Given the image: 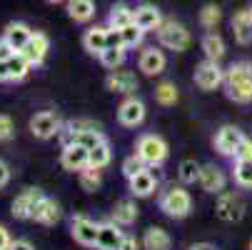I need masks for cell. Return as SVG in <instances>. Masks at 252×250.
I'll list each match as a JSON object with an SVG mask.
<instances>
[{
    "label": "cell",
    "instance_id": "1",
    "mask_svg": "<svg viewBox=\"0 0 252 250\" xmlns=\"http://www.w3.org/2000/svg\"><path fill=\"white\" fill-rule=\"evenodd\" d=\"M225 95L237 103V105H247L252 103V63H232L225 70Z\"/></svg>",
    "mask_w": 252,
    "mask_h": 250
},
{
    "label": "cell",
    "instance_id": "2",
    "mask_svg": "<svg viewBox=\"0 0 252 250\" xmlns=\"http://www.w3.org/2000/svg\"><path fill=\"white\" fill-rule=\"evenodd\" d=\"M158 205H160V210L165 213V215L172 218V220H183V218H188L192 213V198H190V193L185 188H180V185L165 190L160 195Z\"/></svg>",
    "mask_w": 252,
    "mask_h": 250
},
{
    "label": "cell",
    "instance_id": "3",
    "mask_svg": "<svg viewBox=\"0 0 252 250\" xmlns=\"http://www.w3.org/2000/svg\"><path fill=\"white\" fill-rule=\"evenodd\" d=\"M158 43L167 50H175V53H185L192 43V35L190 30L177 23V20H162V25L158 28Z\"/></svg>",
    "mask_w": 252,
    "mask_h": 250
},
{
    "label": "cell",
    "instance_id": "4",
    "mask_svg": "<svg viewBox=\"0 0 252 250\" xmlns=\"http://www.w3.org/2000/svg\"><path fill=\"white\" fill-rule=\"evenodd\" d=\"M135 153H137L142 160H145L148 168H160V165L167 160L170 148H167V143H165L160 135L148 133V135H140V138H137V143H135Z\"/></svg>",
    "mask_w": 252,
    "mask_h": 250
},
{
    "label": "cell",
    "instance_id": "5",
    "mask_svg": "<svg viewBox=\"0 0 252 250\" xmlns=\"http://www.w3.org/2000/svg\"><path fill=\"white\" fill-rule=\"evenodd\" d=\"M192 80H195V85H197L200 90L210 93V90L220 88V85L225 83V70L220 68L218 60H207V58H205L202 63H197L195 73H192Z\"/></svg>",
    "mask_w": 252,
    "mask_h": 250
},
{
    "label": "cell",
    "instance_id": "6",
    "mask_svg": "<svg viewBox=\"0 0 252 250\" xmlns=\"http://www.w3.org/2000/svg\"><path fill=\"white\" fill-rule=\"evenodd\" d=\"M215 215L222 223H240L245 218V203L237 193H220L218 195V205H215Z\"/></svg>",
    "mask_w": 252,
    "mask_h": 250
},
{
    "label": "cell",
    "instance_id": "7",
    "mask_svg": "<svg viewBox=\"0 0 252 250\" xmlns=\"http://www.w3.org/2000/svg\"><path fill=\"white\" fill-rule=\"evenodd\" d=\"M60 130H63V123H60L58 113H53V110H40L30 118V133L38 140H50V138L60 135Z\"/></svg>",
    "mask_w": 252,
    "mask_h": 250
},
{
    "label": "cell",
    "instance_id": "8",
    "mask_svg": "<svg viewBox=\"0 0 252 250\" xmlns=\"http://www.w3.org/2000/svg\"><path fill=\"white\" fill-rule=\"evenodd\" d=\"M145 115H148L145 103H142L140 98H135V95H127V98L118 105V123H120L123 128H137V125H142Z\"/></svg>",
    "mask_w": 252,
    "mask_h": 250
},
{
    "label": "cell",
    "instance_id": "9",
    "mask_svg": "<svg viewBox=\"0 0 252 250\" xmlns=\"http://www.w3.org/2000/svg\"><path fill=\"white\" fill-rule=\"evenodd\" d=\"M97 233H100V223H93L85 215H75L70 220V235L75 243L85 245V248H95L97 245Z\"/></svg>",
    "mask_w": 252,
    "mask_h": 250
},
{
    "label": "cell",
    "instance_id": "10",
    "mask_svg": "<svg viewBox=\"0 0 252 250\" xmlns=\"http://www.w3.org/2000/svg\"><path fill=\"white\" fill-rule=\"evenodd\" d=\"M60 165L67 173H80L85 165H90V150L83 148L80 143H67V145H63V153H60Z\"/></svg>",
    "mask_w": 252,
    "mask_h": 250
},
{
    "label": "cell",
    "instance_id": "11",
    "mask_svg": "<svg viewBox=\"0 0 252 250\" xmlns=\"http://www.w3.org/2000/svg\"><path fill=\"white\" fill-rule=\"evenodd\" d=\"M242 138L245 135L237 125H222L218 130V135H215V150H218L220 155H225V158H235V150L240 148Z\"/></svg>",
    "mask_w": 252,
    "mask_h": 250
},
{
    "label": "cell",
    "instance_id": "12",
    "mask_svg": "<svg viewBox=\"0 0 252 250\" xmlns=\"http://www.w3.org/2000/svg\"><path fill=\"white\" fill-rule=\"evenodd\" d=\"M43 198L40 188H25L10 205V213L15 220H32V210L38 205V200Z\"/></svg>",
    "mask_w": 252,
    "mask_h": 250
},
{
    "label": "cell",
    "instance_id": "13",
    "mask_svg": "<svg viewBox=\"0 0 252 250\" xmlns=\"http://www.w3.org/2000/svg\"><path fill=\"white\" fill-rule=\"evenodd\" d=\"M200 188L205 190V193H210V195H220L222 190H225V185H227V178H225V173L218 168V165H212V163H207V165H202L200 168Z\"/></svg>",
    "mask_w": 252,
    "mask_h": 250
},
{
    "label": "cell",
    "instance_id": "14",
    "mask_svg": "<svg viewBox=\"0 0 252 250\" xmlns=\"http://www.w3.org/2000/svg\"><path fill=\"white\" fill-rule=\"evenodd\" d=\"M30 68H32L30 60H28L23 53H15V55L8 58L5 63H0V73H3V80H8V83H20V80L28 78Z\"/></svg>",
    "mask_w": 252,
    "mask_h": 250
},
{
    "label": "cell",
    "instance_id": "15",
    "mask_svg": "<svg viewBox=\"0 0 252 250\" xmlns=\"http://www.w3.org/2000/svg\"><path fill=\"white\" fill-rule=\"evenodd\" d=\"M105 88L110 93H120V95H132L137 90V78L130 70H110V75L105 78Z\"/></svg>",
    "mask_w": 252,
    "mask_h": 250
},
{
    "label": "cell",
    "instance_id": "16",
    "mask_svg": "<svg viewBox=\"0 0 252 250\" xmlns=\"http://www.w3.org/2000/svg\"><path fill=\"white\" fill-rule=\"evenodd\" d=\"M165 65H167V58L158 48H145V50L140 53V60H137V68L142 70V75H148V78L160 75L162 70H165Z\"/></svg>",
    "mask_w": 252,
    "mask_h": 250
},
{
    "label": "cell",
    "instance_id": "17",
    "mask_svg": "<svg viewBox=\"0 0 252 250\" xmlns=\"http://www.w3.org/2000/svg\"><path fill=\"white\" fill-rule=\"evenodd\" d=\"M83 48L90 53V55H97L105 50V48H110V28H100V25H93L85 30L83 35Z\"/></svg>",
    "mask_w": 252,
    "mask_h": 250
},
{
    "label": "cell",
    "instance_id": "18",
    "mask_svg": "<svg viewBox=\"0 0 252 250\" xmlns=\"http://www.w3.org/2000/svg\"><path fill=\"white\" fill-rule=\"evenodd\" d=\"M63 218V210H60V203L55 198H40L38 205L32 210V220L40 223V225H55L58 220Z\"/></svg>",
    "mask_w": 252,
    "mask_h": 250
},
{
    "label": "cell",
    "instance_id": "19",
    "mask_svg": "<svg viewBox=\"0 0 252 250\" xmlns=\"http://www.w3.org/2000/svg\"><path fill=\"white\" fill-rule=\"evenodd\" d=\"M48 50H50L48 35H45V33H32V35H30V40H28V45L23 48V55H25V58L30 60V65L35 68V65H43Z\"/></svg>",
    "mask_w": 252,
    "mask_h": 250
},
{
    "label": "cell",
    "instance_id": "20",
    "mask_svg": "<svg viewBox=\"0 0 252 250\" xmlns=\"http://www.w3.org/2000/svg\"><path fill=\"white\" fill-rule=\"evenodd\" d=\"M125 233L120 230V225L115 220H107V223H100V233H97V250H118L120 243H123Z\"/></svg>",
    "mask_w": 252,
    "mask_h": 250
},
{
    "label": "cell",
    "instance_id": "21",
    "mask_svg": "<svg viewBox=\"0 0 252 250\" xmlns=\"http://www.w3.org/2000/svg\"><path fill=\"white\" fill-rule=\"evenodd\" d=\"M232 35L240 45L252 43V13H250V8H240L232 15Z\"/></svg>",
    "mask_w": 252,
    "mask_h": 250
},
{
    "label": "cell",
    "instance_id": "22",
    "mask_svg": "<svg viewBox=\"0 0 252 250\" xmlns=\"http://www.w3.org/2000/svg\"><path fill=\"white\" fill-rule=\"evenodd\" d=\"M127 183H130V193L135 198H150L155 193V188H158V178L153 175L150 168H145V170H140L135 178H130Z\"/></svg>",
    "mask_w": 252,
    "mask_h": 250
},
{
    "label": "cell",
    "instance_id": "23",
    "mask_svg": "<svg viewBox=\"0 0 252 250\" xmlns=\"http://www.w3.org/2000/svg\"><path fill=\"white\" fill-rule=\"evenodd\" d=\"M135 23L145 30V33H158V28L162 25V15L155 5L145 3V5H137L135 8Z\"/></svg>",
    "mask_w": 252,
    "mask_h": 250
},
{
    "label": "cell",
    "instance_id": "24",
    "mask_svg": "<svg viewBox=\"0 0 252 250\" xmlns=\"http://www.w3.org/2000/svg\"><path fill=\"white\" fill-rule=\"evenodd\" d=\"M172 248V238L165 228H148L142 235V250H170Z\"/></svg>",
    "mask_w": 252,
    "mask_h": 250
},
{
    "label": "cell",
    "instance_id": "25",
    "mask_svg": "<svg viewBox=\"0 0 252 250\" xmlns=\"http://www.w3.org/2000/svg\"><path fill=\"white\" fill-rule=\"evenodd\" d=\"M30 35H32V30H30L25 23H10V25L5 28L3 38L10 43V48H13L15 53H23V48H25L28 40H30Z\"/></svg>",
    "mask_w": 252,
    "mask_h": 250
},
{
    "label": "cell",
    "instance_id": "26",
    "mask_svg": "<svg viewBox=\"0 0 252 250\" xmlns=\"http://www.w3.org/2000/svg\"><path fill=\"white\" fill-rule=\"evenodd\" d=\"M70 20H75V23H90L95 18V3L93 0H67V5H65Z\"/></svg>",
    "mask_w": 252,
    "mask_h": 250
},
{
    "label": "cell",
    "instance_id": "27",
    "mask_svg": "<svg viewBox=\"0 0 252 250\" xmlns=\"http://www.w3.org/2000/svg\"><path fill=\"white\" fill-rule=\"evenodd\" d=\"M137 215H140V210H137L135 200H130V198L118 200L115 208H113V220H115L118 225H132V223L137 220Z\"/></svg>",
    "mask_w": 252,
    "mask_h": 250
},
{
    "label": "cell",
    "instance_id": "28",
    "mask_svg": "<svg viewBox=\"0 0 252 250\" xmlns=\"http://www.w3.org/2000/svg\"><path fill=\"white\" fill-rule=\"evenodd\" d=\"M202 53H205V58L207 60H222V55H225V40H222V35H218V33H207L205 38H202Z\"/></svg>",
    "mask_w": 252,
    "mask_h": 250
},
{
    "label": "cell",
    "instance_id": "29",
    "mask_svg": "<svg viewBox=\"0 0 252 250\" xmlns=\"http://www.w3.org/2000/svg\"><path fill=\"white\" fill-rule=\"evenodd\" d=\"M135 23V10H130L127 5H113V10L107 13V28H113V30H123L125 25Z\"/></svg>",
    "mask_w": 252,
    "mask_h": 250
},
{
    "label": "cell",
    "instance_id": "30",
    "mask_svg": "<svg viewBox=\"0 0 252 250\" xmlns=\"http://www.w3.org/2000/svg\"><path fill=\"white\" fill-rule=\"evenodd\" d=\"M125 55H127V48L125 45H110L100 53V63L105 70H118L123 63H125Z\"/></svg>",
    "mask_w": 252,
    "mask_h": 250
},
{
    "label": "cell",
    "instance_id": "31",
    "mask_svg": "<svg viewBox=\"0 0 252 250\" xmlns=\"http://www.w3.org/2000/svg\"><path fill=\"white\" fill-rule=\"evenodd\" d=\"M78 180H80V188H83L85 193H95V190H100V185H102L100 168H95V165H85V168L78 173Z\"/></svg>",
    "mask_w": 252,
    "mask_h": 250
},
{
    "label": "cell",
    "instance_id": "32",
    "mask_svg": "<svg viewBox=\"0 0 252 250\" xmlns=\"http://www.w3.org/2000/svg\"><path fill=\"white\" fill-rule=\"evenodd\" d=\"M177 98H180V93H177V85H175L172 80H162V83L155 85V100H158L160 105H165V108L175 105Z\"/></svg>",
    "mask_w": 252,
    "mask_h": 250
},
{
    "label": "cell",
    "instance_id": "33",
    "mask_svg": "<svg viewBox=\"0 0 252 250\" xmlns=\"http://www.w3.org/2000/svg\"><path fill=\"white\" fill-rule=\"evenodd\" d=\"M200 168H202V165H197L192 158L180 160V165H177V178H180V183H185V185L197 183V180H200Z\"/></svg>",
    "mask_w": 252,
    "mask_h": 250
},
{
    "label": "cell",
    "instance_id": "34",
    "mask_svg": "<svg viewBox=\"0 0 252 250\" xmlns=\"http://www.w3.org/2000/svg\"><path fill=\"white\" fill-rule=\"evenodd\" d=\"M220 20H222V10H220V5H215V3L202 5V10H200V25H202V28L212 30V28H218V25H220Z\"/></svg>",
    "mask_w": 252,
    "mask_h": 250
},
{
    "label": "cell",
    "instance_id": "35",
    "mask_svg": "<svg viewBox=\"0 0 252 250\" xmlns=\"http://www.w3.org/2000/svg\"><path fill=\"white\" fill-rule=\"evenodd\" d=\"M232 178L240 188H252V160H235Z\"/></svg>",
    "mask_w": 252,
    "mask_h": 250
},
{
    "label": "cell",
    "instance_id": "36",
    "mask_svg": "<svg viewBox=\"0 0 252 250\" xmlns=\"http://www.w3.org/2000/svg\"><path fill=\"white\" fill-rule=\"evenodd\" d=\"M142 35H145V30H142L137 23H130V25H125V28L120 30V40H123V45L130 50V48H137V45L142 43Z\"/></svg>",
    "mask_w": 252,
    "mask_h": 250
},
{
    "label": "cell",
    "instance_id": "37",
    "mask_svg": "<svg viewBox=\"0 0 252 250\" xmlns=\"http://www.w3.org/2000/svg\"><path fill=\"white\" fill-rule=\"evenodd\" d=\"M110 160H113V150H110V145H107V140H102L100 145H95L90 150V165H95L100 170L110 165Z\"/></svg>",
    "mask_w": 252,
    "mask_h": 250
},
{
    "label": "cell",
    "instance_id": "38",
    "mask_svg": "<svg viewBox=\"0 0 252 250\" xmlns=\"http://www.w3.org/2000/svg\"><path fill=\"white\" fill-rule=\"evenodd\" d=\"M148 165H145V160H142L137 153L135 155H127L125 160H123V165H120V170H123V175L127 178V180H130V178H135L140 170H145Z\"/></svg>",
    "mask_w": 252,
    "mask_h": 250
},
{
    "label": "cell",
    "instance_id": "39",
    "mask_svg": "<svg viewBox=\"0 0 252 250\" xmlns=\"http://www.w3.org/2000/svg\"><path fill=\"white\" fill-rule=\"evenodd\" d=\"M15 135V123L8 113H0V143H8Z\"/></svg>",
    "mask_w": 252,
    "mask_h": 250
},
{
    "label": "cell",
    "instance_id": "40",
    "mask_svg": "<svg viewBox=\"0 0 252 250\" xmlns=\"http://www.w3.org/2000/svg\"><path fill=\"white\" fill-rule=\"evenodd\" d=\"M235 160H252V140L250 138H242L240 148L235 150Z\"/></svg>",
    "mask_w": 252,
    "mask_h": 250
},
{
    "label": "cell",
    "instance_id": "41",
    "mask_svg": "<svg viewBox=\"0 0 252 250\" xmlns=\"http://www.w3.org/2000/svg\"><path fill=\"white\" fill-rule=\"evenodd\" d=\"M15 55V50L10 48V43L5 40V38H0V63H5L8 58H13Z\"/></svg>",
    "mask_w": 252,
    "mask_h": 250
},
{
    "label": "cell",
    "instance_id": "42",
    "mask_svg": "<svg viewBox=\"0 0 252 250\" xmlns=\"http://www.w3.org/2000/svg\"><path fill=\"white\" fill-rule=\"evenodd\" d=\"M10 183V168L5 160H0V188H5Z\"/></svg>",
    "mask_w": 252,
    "mask_h": 250
},
{
    "label": "cell",
    "instance_id": "43",
    "mask_svg": "<svg viewBox=\"0 0 252 250\" xmlns=\"http://www.w3.org/2000/svg\"><path fill=\"white\" fill-rule=\"evenodd\" d=\"M140 245H142V243H137V240H135L132 235H125L118 250H140Z\"/></svg>",
    "mask_w": 252,
    "mask_h": 250
},
{
    "label": "cell",
    "instance_id": "44",
    "mask_svg": "<svg viewBox=\"0 0 252 250\" xmlns=\"http://www.w3.org/2000/svg\"><path fill=\"white\" fill-rule=\"evenodd\" d=\"M10 233H8V228L5 225H0V250H8L10 248Z\"/></svg>",
    "mask_w": 252,
    "mask_h": 250
},
{
    "label": "cell",
    "instance_id": "45",
    "mask_svg": "<svg viewBox=\"0 0 252 250\" xmlns=\"http://www.w3.org/2000/svg\"><path fill=\"white\" fill-rule=\"evenodd\" d=\"M8 250H35V248H32V243H28V240H13Z\"/></svg>",
    "mask_w": 252,
    "mask_h": 250
},
{
    "label": "cell",
    "instance_id": "46",
    "mask_svg": "<svg viewBox=\"0 0 252 250\" xmlns=\"http://www.w3.org/2000/svg\"><path fill=\"white\" fill-rule=\"evenodd\" d=\"M188 250H218L212 243H195V245H190Z\"/></svg>",
    "mask_w": 252,
    "mask_h": 250
},
{
    "label": "cell",
    "instance_id": "47",
    "mask_svg": "<svg viewBox=\"0 0 252 250\" xmlns=\"http://www.w3.org/2000/svg\"><path fill=\"white\" fill-rule=\"evenodd\" d=\"M45 3H50V5H58V3H67V0H45Z\"/></svg>",
    "mask_w": 252,
    "mask_h": 250
},
{
    "label": "cell",
    "instance_id": "48",
    "mask_svg": "<svg viewBox=\"0 0 252 250\" xmlns=\"http://www.w3.org/2000/svg\"><path fill=\"white\" fill-rule=\"evenodd\" d=\"M247 8H250V13H252V0H250V5H247Z\"/></svg>",
    "mask_w": 252,
    "mask_h": 250
},
{
    "label": "cell",
    "instance_id": "49",
    "mask_svg": "<svg viewBox=\"0 0 252 250\" xmlns=\"http://www.w3.org/2000/svg\"><path fill=\"white\" fill-rule=\"evenodd\" d=\"M0 83H3V73H0Z\"/></svg>",
    "mask_w": 252,
    "mask_h": 250
},
{
    "label": "cell",
    "instance_id": "50",
    "mask_svg": "<svg viewBox=\"0 0 252 250\" xmlns=\"http://www.w3.org/2000/svg\"><path fill=\"white\" fill-rule=\"evenodd\" d=\"M250 250H252V240H250Z\"/></svg>",
    "mask_w": 252,
    "mask_h": 250
}]
</instances>
